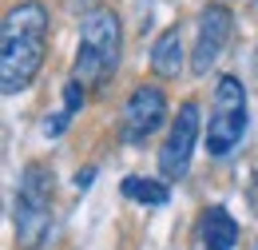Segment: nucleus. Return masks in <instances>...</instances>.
I'll return each mask as SVG.
<instances>
[{"instance_id":"nucleus-1","label":"nucleus","mask_w":258,"mask_h":250,"mask_svg":"<svg viewBox=\"0 0 258 250\" xmlns=\"http://www.w3.org/2000/svg\"><path fill=\"white\" fill-rule=\"evenodd\" d=\"M52 40V16L44 0H12L0 24V88L16 95L32 88L40 68L48 60Z\"/></svg>"},{"instance_id":"nucleus-2","label":"nucleus","mask_w":258,"mask_h":250,"mask_svg":"<svg viewBox=\"0 0 258 250\" xmlns=\"http://www.w3.org/2000/svg\"><path fill=\"white\" fill-rule=\"evenodd\" d=\"M123 60V24L111 8H96L80 24V44L72 60V80L84 92H103Z\"/></svg>"},{"instance_id":"nucleus-3","label":"nucleus","mask_w":258,"mask_h":250,"mask_svg":"<svg viewBox=\"0 0 258 250\" xmlns=\"http://www.w3.org/2000/svg\"><path fill=\"white\" fill-rule=\"evenodd\" d=\"M52 219H56V171L44 159H32L24 163L16 183V207H12L16 246L44 250L52 242Z\"/></svg>"},{"instance_id":"nucleus-4","label":"nucleus","mask_w":258,"mask_h":250,"mask_svg":"<svg viewBox=\"0 0 258 250\" xmlns=\"http://www.w3.org/2000/svg\"><path fill=\"white\" fill-rule=\"evenodd\" d=\"M250 127V103H246V84L238 76L223 72L215 80L211 92V115H207V131H203V147L211 159H230Z\"/></svg>"},{"instance_id":"nucleus-5","label":"nucleus","mask_w":258,"mask_h":250,"mask_svg":"<svg viewBox=\"0 0 258 250\" xmlns=\"http://www.w3.org/2000/svg\"><path fill=\"white\" fill-rule=\"evenodd\" d=\"M199 127H203L199 103H195V99H183L179 111H175L171 123H167L163 143H159V179H163V183H179V179H187L195 143H199Z\"/></svg>"},{"instance_id":"nucleus-6","label":"nucleus","mask_w":258,"mask_h":250,"mask_svg":"<svg viewBox=\"0 0 258 250\" xmlns=\"http://www.w3.org/2000/svg\"><path fill=\"white\" fill-rule=\"evenodd\" d=\"M167 92L159 84H135L131 95L123 99V115H119V135L127 147H143L163 123H167Z\"/></svg>"},{"instance_id":"nucleus-7","label":"nucleus","mask_w":258,"mask_h":250,"mask_svg":"<svg viewBox=\"0 0 258 250\" xmlns=\"http://www.w3.org/2000/svg\"><path fill=\"white\" fill-rule=\"evenodd\" d=\"M234 32V16L226 4H207L195 20V48H191V72L203 80L211 76V68L219 64V56L226 52V40Z\"/></svg>"},{"instance_id":"nucleus-8","label":"nucleus","mask_w":258,"mask_h":250,"mask_svg":"<svg viewBox=\"0 0 258 250\" xmlns=\"http://www.w3.org/2000/svg\"><path fill=\"white\" fill-rule=\"evenodd\" d=\"M195 238L203 250H234L238 246V222L226 211L223 203H211L203 215H199V226H195Z\"/></svg>"},{"instance_id":"nucleus-9","label":"nucleus","mask_w":258,"mask_h":250,"mask_svg":"<svg viewBox=\"0 0 258 250\" xmlns=\"http://www.w3.org/2000/svg\"><path fill=\"white\" fill-rule=\"evenodd\" d=\"M187 60V48H183V24H167L151 44V72L159 80H179Z\"/></svg>"},{"instance_id":"nucleus-10","label":"nucleus","mask_w":258,"mask_h":250,"mask_svg":"<svg viewBox=\"0 0 258 250\" xmlns=\"http://www.w3.org/2000/svg\"><path fill=\"white\" fill-rule=\"evenodd\" d=\"M119 191L135 207H151V211H159V207L171 203V183H163L159 175H127L119 183Z\"/></svg>"},{"instance_id":"nucleus-11","label":"nucleus","mask_w":258,"mask_h":250,"mask_svg":"<svg viewBox=\"0 0 258 250\" xmlns=\"http://www.w3.org/2000/svg\"><path fill=\"white\" fill-rule=\"evenodd\" d=\"M84 99H88V92H84L76 80H68V84H64V107H60L56 115H48V119H44V135H48V139L64 135L68 123L76 119V111H84Z\"/></svg>"},{"instance_id":"nucleus-12","label":"nucleus","mask_w":258,"mask_h":250,"mask_svg":"<svg viewBox=\"0 0 258 250\" xmlns=\"http://www.w3.org/2000/svg\"><path fill=\"white\" fill-rule=\"evenodd\" d=\"M92 183H96V167H80L76 171V191H88Z\"/></svg>"},{"instance_id":"nucleus-13","label":"nucleus","mask_w":258,"mask_h":250,"mask_svg":"<svg viewBox=\"0 0 258 250\" xmlns=\"http://www.w3.org/2000/svg\"><path fill=\"white\" fill-rule=\"evenodd\" d=\"M68 8H76L80 16H88V12H96L99 4H96V0H68Z\"/></svg>"},{"instance_id":"nucleus-14","label":"nucleus","mask_w":258,"mask_h":250,"mask_svg":"<svg viewBox=\"0 0 258 250\" xmlns=\"http://www.w3.org/2000/svg\"><path fill=\"white\" fill-rule=\"evenodd\" d=\"M246 199H250V211L258 215V175H250V191H246Z\"/></svg>"},{"instance_id":"nucleus-15","label":"nucleus","mask_w":258,"mask_h":250,"mask_svg":"<svg viewBox=\"0 0 258 250\" xmlns=\"http://www.w3.org/2000/svg\"><path fill=\"white\" fill-rule=\"evenodd\" d=\"M246 250H258V242H250V246H246Z\"/></svg>"}]
</instances>
